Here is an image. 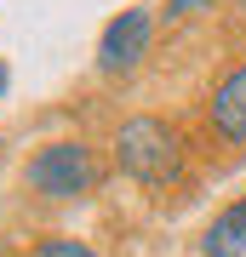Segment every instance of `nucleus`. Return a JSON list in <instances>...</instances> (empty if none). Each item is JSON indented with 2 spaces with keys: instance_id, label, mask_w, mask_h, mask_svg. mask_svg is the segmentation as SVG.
<instances>
[{
  "instance_id": "obj_1",
  "label": "nucleus",
  "mask_w": 246,
  "mask_h": 257,
  "mask_svg": "<svg viewBox=\"0 0 246 257\" xmlns=\"http://www.w3.org/2000/svg\"><path fill=\"white\" fill-rule=\"evenodd\" d=\"M115 160H120V172H126L132 183L166 189V183L178 177V166H183V149H178V132L166 126V120L132 114L126 126L115 132Z\"/></svg>"
},
{
  "instance_id": "obj_2",
  "label": "nucleus",
  "mask_w": 246,
  "mask_h": 257,
  "mask_svg": "<svg viewBox=\"0 0 246 257\" xmlns=\"http://www.w3.org/2000/svg\"><path fill=\"white\" fill-rule=\"evenodd\" d=\"M23 177H29V189L52 194V200H69V194H86L98 183V160H92L86 143H46L23 166Z\"/></svg>"
},
{
  "instance_id": "obj_3",
  "label": "nucleus",
  "mask_w": 246,
  "mask_h": 257,
  "mask_svg": "<svg viewBox=\"0 0 246 257\" xmlns=\"http://www.w3.org/2000/svg\"><path fill=\"white\" fill-rule=\"evenodd\" d=\"M143 52H149V12L126 6L120 18H109V29L98 40V69L103 74H126V69H137Z\"/></svg>"
},
{
  "instance_id": "obj_4",
  "label": "nucleus",
  "mask_w": 246,
  "mask_h": 257,
  "mask_svg": "<svg viewBox=\"0 0 246 257\" xmlns=\"http://www.w3.org/2000/svg\"><path fill=\"white\" fill-rule=\"evenodd\" d=\"M212 126H218L223 138L246 143V63L229 74L218 92H212Z\"/></svg>"
},
{
  "instance_id": "obj_5",
  "label": "nucleus",
  "mask_w": 246,
  "mask_h": 257,
  "mask_svg": "<svg viewBox=\"0 0 246 257\" xmlns=\"http://www.w3.org/2000/svg\"><path fill=\"white\" fill-rule=\"evenodd\" d=\"M201 246H206V257H240L246 251V200H235L218 223H212Z\"/></svg>"
},
{
  "instance_id": "obj_6",
  "label": "nucleus",
  "mask_w": 246,
  "mask_h": 257,
  "mask_svg": "<svg viewBox=\"0 0 246 257\" xmlns=\"http://www.w3.org/2000/svg\"><path fill=\"white\" fill-rule=\"evenodd\" d=\"M40 257H98V251H86V246H74V240H46Z\"/></svg>"
},
{
  "instance_id": "obj_7",
  "label": "nucleus",
  "mask_w": 246,
  "mask_h": 257,
  "mask_svg": "<svg viewBox=\"0 0 246 257\" xmlns=\"http://www.w3.org/2000/svg\"><path fill=\"white\" fill-rule=\"evenodd\" d=\"M206 6H218V0H172L166 12H172V18H195V12H206Z\"/></svg>"
},
{
  "instance_id": "obj_8",
  "label": "nucleus",
  "mask_w": 246,
  "mask_h": 257,
  "mask_svg": "<svg viewBox=\"0 0 246 257\" xmlns=\"http://www.w3.org/2000/svg\"><path fill=\"white\" fill-rule=\"evenodd\" d=\"M0 92H6V63H0Z\"/></svg>"
}]
</instances>
